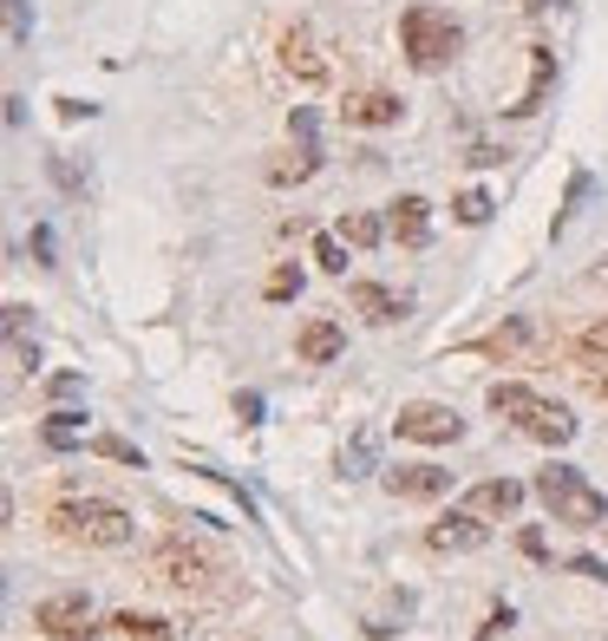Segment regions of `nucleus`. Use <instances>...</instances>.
<instances>
[{
	"mask_svg": "<svg viewBox=\"0 0 608 641\" xmlns=\"http://www.w3.org/2000/svg\"><path fill=\"white\" fill-rule=\"evenodd\" d=\"M236 413H243V426H256L262 420V393H236Z\"/></svg>",
	"mask_w": 608,
	"mask_h": 641,
	"instance_id": "72a5a7b5",
	"label": "nucleus"
},
{
	"mask_svg": "<svg viewBox=\"0 0 608 641\" xmlns=\"http://www.w3.org/2000/svg\"><path fill=\"white\" fill-rule=\"evenodd\" d=\"M321 170V144H295L288 157H275L269 164V184H308Z\"/></svg>",
	"mask_w": 608,
	"mask_h": 641,
	"instance_id": "a211bd4d",
	"label": "nucleus"
},
{
	"mask_svg": "<svg viewBox=\"0 0 608 641\" xmlns=\"http://www.w3.org/2000/svg\"><path fill=\"white\" fill-rule=\"evenodd\" d=\"M92 452H99V458H112V465H132V472H144V452H137L132 438H112V432H99V438H92Z\"/></svg>",
	"mask_w": 608,
	"mask_h": 641,
	"instance_id": "393cba45",
	"label": "nucleus"
},
{
	"mask_svg": "<svg viewBox=\"0 0 608 641\" xmlns=\"http://www.w3.org/2000/svg\"><path fill=\"white\" fill-rule=\"evenodd\" d=\"M517 504H524V485H517V478H484V485H472L477 517H511Z\"/></svg>",
	"mask_w": 608,
	"mask_h": 641,
	"instance_id": "dca6fc26",
	"label": "nucleus"
},
{
	"mask_svg": "<svg viewBox=\"0 0 608 641\" xmlns=\"http://www.w3.org/2000/svg\"><path fill=\"white\" fill-rule=\"evenodd\" d=\"M340 472H347V478H367V472H373V432H353V445H347Z\"/></svg>",
	"mask_w": 608,
	"mask_h": 641,
	"instance_id": "a878e982",
	"label": "nucleus"
},
{
	"mask_svg": "<svg viewBox=\"0 0 608 641\" xmlns=\"http://www.w3.org/2000/svg\"><path fill=\"white\" fill-rule=\"evenodd\" d=\"M511 622H517L511 609H491V616H484V629H477V641H497L504 629H511Z\"/></svg>",
	"mask_w": 608,
	"mask_h": 641,
	"instance_id": "473e14b6",
	"label": "nucleus"
},
{
	"mask_svg": "<svg viewBox=\"0 0 608 641\" xmlns=\"http://www.w3.org/2000/svg\"><path fill=\"white\" fill-rule=\"evenodd\" d=\"M484 400H491L497 420H511V426L524 432V438H537V445H569V438H576V420H569L556 400H543V393H530V386H517V380H497Z\"/></svg>",
	"mask_w": 608,
	"mask_h": 641,
	"instance_id": "f03ea898",
	"label": "nucleus"
},
{
	"mask_svg": "<svg viewBox=\"0 0 608 641\" xmlns=\"http://www.w3.org/2000/svg\"><path fill=\"white\" fill-rule=\"evenodd\" d=\"M340 236H347V242H353V249H373V242H380V236H393V229H387V223H380V216L353 210V216H340Z\"/></svg>",
	"mask_w": 608,
	"mask_h": 641,
	"instance_id": "5701e85b",
	"label": "nucleus"
},
{
	"mask_svg": "<svg viewBox=\"0 0 608 641\" xmlns=\"http://www.w3.org/2000/svg\"><path fill=\"white\" fill-rule=\"evenodd\" d=\"M216 576H223V564H216L209 550H197L190 537H171V544L157 550V582H171V589H184V596H209Z\"/></svg>",
	"mask_w": 608,
	"mask_h": 641,
	"instance_id": "39448f33",
	"label": "nucleus"
},
{
	"mask_svg": "<svg viewBox=\"0 0 608 641\" xmlns=\"http://www.w3.org/2000/svg\"><path fill=\"white\" fill-rule=\"evenodd\" d=\"M569 570H576V576H596V582H602V564H596V557H569Z\"/></svg>",
	"mask_w": 608,
	"mask_h": 641,
	"instance_id": "c9c22d12",
	"label": "nucleus"
},
{
	"mask_svg": "<svg viewBox=\"0 0 608 641\" xmlns=\"http://www.w3.org/2000/svg\"><path fill=\"white\" fill-rule=\"evenodd\" d=\"M524 557H537V564H543V557H549V544H543V530H524Z\"/></svg>",
	"mask_w": 608,
	"mask_h": 641,
	"instance_id": "f704fd0d",
	"label": "nucleus"
},
{
	"mask_svg": "<svg viewBox=\"0 0 608 641\" xmlns=\"http://www.w3.org/2000/svg\"><path fill=\"white\" fill-rule=\"evenodd\" d=\"M400 438H412V445H452L458 432H465V420L452 413V406H439V400H412V406H400Z\"/></svg>",
	"mask_w": 608,
	"mask_h": 641,
	"instance_id": "0eeeda50",
	"label": "nucleus"
},
{
	"mask_svg": "<svg viewBox=\"0 0 608 641\" xmlns=\"http://www.w3.org/2000/svg\"><path fill=\"white\" fill-rule=\"evenodd\" d=\"M288 132H295V144H321V138H315V112H308V105L288 112Z\"/></svg>",
	"mask_w": 608,
	"mask_h": 641,
	"instance_id": "2f4dec72",
	"label": "nucleus"
},
{
	"mask_svg": "<svg viewBox=\"0 0 608 641\" xmlns=\"http://www.w3.org/2000/svg\"><path fill=\"white\" fill-rule=\"evenodd\" d=\"M589 386H596V393H608V380H589Z\"/></svg>",
	"mask_w": 608,
	"mask_h": 641,
	"instance_id": "e433bc0d",
	"label": "nucleus"
},
{
	"mask_svg": "<svg viewBox=\"0 0 608 641\" xmlns=\"http://www.w3.org/2000/svg\"><path fill=\"white\" fill-rule=\"evenodd\" d=\"M387 229H393V242H405V249H425V242H432V204H425V197H400L393 216H387Z\"/></svg>",
	"mask_w": 608,
	"mask_h": 641,
	"instance_id": "ddd939ff",
	"label": "nucleus"
},
{
	"mask_svg": "<svg viewBox=\"0 0 608 641\" xmlns=\"http://www.w3.org/2000/svg\"><path fill=\"white\" fill-rule=\"evenodd\" d=\"M53 177H60V190H66V197H85V177H79V164H72V157H53Z\"/></svg>",
	"mask_w": 608,
	"mask_h": 641,
	"instance_id": "7c9ffc66",
	"label": "nucleus"
},
{
	"mask_svg": "<svg viewBox=\"0 0 608 641\" xmlns=\"http://www.w3.org/2000/svg\"><path fill=\"white\" fill-rule=\"evenodd\" d=\"M549 85H556V53H549V46H530V92L511 105V118H530V112H543Z\"/></svg>",
	"mask_w": 608,
	"mask_h": 641,
	"instance_id": "2eb2a0df",
	"label": "nucleus"
},
{
	"mask_svg": "<svg viewBox=\"0 0 608 641\" xmlns=\"http://www.w3.org/2000/svg\"><path fill=\"white\" fill-rule=\"evenodd\" d=\"M387 492L393 498H412V504H432L452 492V472H439V465H393L387 472Z\"/></svg>",
	"mask_w": 608,
	"mask_h": 641,
	"instance_id": "1a4fd4ad",
	"label": "nucleus"
},
{
	"mask_svg": "<svg viewBox=\"0 0 608 641\" xmlns=\"http://www.w3.org/2000/svg\"><path fill=\"white\" fill-rule=\"evenodd\" d=\"M589 197H596V177H589V170H569V197H563V210H556V223H549V236H563Z\"/></svg>",
	"mask_w": 608,
	"mask_h": 641,
	"instance_id": "412c9836",
	"label": "nucleus"
},
{
	"mask_svg": "<svg viewBox=\"0 0 608 641\" xmlns=\"http://www.w3.org/2000/svg\"><path fill=\"white\" fill-rule=\"evenodd\" d=\"M315 262H321L328 276H347V236H340V229H321V236H315Z\"/></svg>",
	"mask_w": 608,
	"mask_h": 641,
	"instance_id": "b1692460",
	"label": "nucleus"
},
{
	"mask_svg": "<svg viewBox=\"0 0 608 641\" xmlns=\"http://www.w3.org/2000/svg\"><path fill=\"white\" fill-rule=\"evenodd\" d=\"M47 530L60 544H85V550H125L137 537L132 510L125 504H105V498H66L47 510Z\"/></svg>",
	"mask_w": 608,
	"mask_h": 641,
	"instance_id": "f257e3e1",
	"label": "nucleus"
},
{
	"mask_svg": "<svg viewBox=\"0 0 608 641\" xmlns=\"http://www.w3.org/2000/svg\"><path fill=\"white\" fill-rule=\"evenodd\" d=\"M400 46L412 72H439L458 60V46H465V27L445 13V7H405L400 13Z\"/></svg>",
	"mask_w": 608,
	"mask_h": 641,
	"instance_id": "20e7f679",
	"label": "nucleus"
},
{
	"mask_svg": "<svg viewBox=\"0 0 608 641\" xmlns=\"http://www.w3.org/2000/svg\"><path fill=\"white\" fill-rule=\"evenodd\" d=\"M347 301H353V308H360L373 328H393L405 308H412V301H405V294H393L387 282H353V288H347Z\"/></svg>",
	"mask_w": 608,
	"mask_h": 641,
	"instance_id": "f8f14e48",
	"label": "nucleus"
},
{
	"mask_svg": "<svg viewBox=\"0 0 608 641\" xmlns=\"http://www.w3.org/2000/svg\"><path fill=\"white\" fill-rule=\"evenodd\" d=\"M262 294H269V301H288V294H301V269H288V262H281V269L269 276V288H262Z\"/></svg>",
	"mask_w": 608,
	"mask_h": 641,
	"instance_id": "c756f323",
	"label": "nucleus"
},
{
	"mask_svg": "<svg viewBox=\"0 0 608 641\" xmlns=\"http://www.w3.org/2000/svg\"><path fill=\"white\" fill-rule=\"evenodd\" d=\"M27 256H33L40 269H60V242H53V229H47V223H33V236H27Z\"/></svg>",
	"mask_w": 608,
	"mask_h": 641,
	"instance_id": "bb28decb",
	"label": "nucleus"
},
{
	"mask_svg": "<svg viewBox=\"0 0 608 641\" xmlns=\"http://www.w3.org/2000/svg\"><path fill=\"white\" fill-rule=\"evenodd\" d=\"M537 498L549 504V517L556 524H569V530H608V498L576 472V465H543L537 472Z\"/></svg>",
	"mask_w": 608,
	"mask_h": 641,
	"instance_id": "7ed1b4c3",
	"label": "nucleus"
},
{
	"mask_svg": "<svg viewBox=\"0 0 608 641\" xmlns=\"http://www.w3.org/2000/svg\"><path fill=\"white\" fill-rule=\"evenodd\" d=\"M281 66L295 72L301 85H321V79H328V60H321V40H315L308 27H288V33H281Z\"/></svg>",
	"mask_w": 608,
	"mask_h": 641,
	"instance_id": "9d476101",
	"label": "nucleus"
},
{
	"mask_svg": "<svg viewBox=\"0 0 608 641\" xmlns=\"http://www.w3.org/2000/svg\"><path fill=\"white\" fill-rule=\"evenodd\" d=\"M27 33H33V0H7V40L27 46Z\"/></svg>",
	"mask_w": 608,
	"mask_h": 641,
	"instance_id": "cd10ccee",
	"label": "nucleus"
},
{
	"mask_svg": "<svg viewBox=\"0 0 608 641\" xmlns=\"http://www.w3.org/2000/svg\"><path fill=\"white\" fill-rule=\"evenodd\" d=\"M112 629H118L125 641H177V629H171L164 616H137V609H118Z\"/></svg>",
	"mask_w": 608,
	"mask_h": 641,
	"instance_id": "6ab92c4d",
	"label": "nucleus"
},
{
	"mask_svg": "<svg viewBox=\"0 0 608 641\" xmlns=\"http://www.w3.org/2000/svg\"><path fill=\"white\" fill-rule=\"evenodd\" d=\"M452 210H458V223H491V210H497V204H491V197H484V190H465V197H458V204H452Z\"/></svg>",
	"mask_w": 608,
	"mask_h": 641,
	"instance_id": "c85d7f7f",
	"label": "nucleus"
},
{
	"mask_svg": "<svg viewBox=\"0 0 608 641\" xmlns=\"http://www.w3.org/2000/svg\"><path fill=\"white\" fill-rule=\"evenodd\" d=\"M425 544L439 550V557H472L491 544V524L477 517V510H452V517H439L432 530H425Z\"/></svg>",
	"mask_w": 608,
	"mask_h": 641,
	"instance_id": "6e6552de",
	"label": "nucleus"
},
{
	"mask_svg": "<svg viewBox=\"0 0 608 641\" xmlns=\"http://www.w3.org/2000/svg\"><path fill=\"white\" fill-rule=\"evenodd\" d=\"M576 366H583L589 380H608V314L576 334Z\"/></svg>",
	"mask_w": 608,
	"mask_h": 641,
	"instance_id": "f3484780",
	"label": "nucleus"
},
{
	"mask_svg": "<svg viewBox=\"0 0 608 641\" xmlns=\"http://www.w3.org/2000/svg\"><path fill=\"white\" fill-rule=\"evenodd\" d=\"M40 438H47L53 452H72V445H92V438H85V413H72V406H60V413H53V420L40 426Z\"/></svg>",
	"mask_w": 608,
	"mask_h": 641,
	"instance_id": "aec40b11",
	"label": "nucleus"
},
{
	"mask_svg": "<svg viewBox=\"0 0 608 641\" xmlns=\"http://www.w3.org/2000/svg\"><path fill=\"white\" fill-rule=\"evenodd\" d=\"M33 629L47 641H92V602L79 596V589H60V596H40L33 602Z\"/></svg>",
	"mask_w": 608,
	"mask_h": 641,
	"instance_id": "423d86ee",
	"label": "nucleus"
},
{
	"mask_svg": "<svg viewBox=\"0 0 608 641\" xmlns=\"http://www.w3.org/2000/svg\"><path fill=\"white\" fill-rule=\"evenodd\" d=\"M340 112H347V125H373V132H380V125H400L405 105L393 99V92H353Z\"/></svg>",
	"mask_w": 608,
	"mask_h": 641,
	"instance_id": "4468645a",
	"label": "nucleus"
},
{
	"mask_svg": "<svg viewBox=\"0 0 608 641\" xmlns=\"http://www.w3.org/2000/svg\"><path fill=\"white\" fill-rule=\"evenodd\" d=\"M295 354L308 360V366H328V360H340V354H347V334H340V321L315 314V321L295 334Z\"/></svg>",
	"mask_w": 608,
	"mask_h": 641,
	"instance_id": "9b49d317",
	"label": "nucleus"
},
{
	"mask_svg": "<svg viewBox=\"0 0 608 641\" xmlns=\"http://www.w3.org/2000/svg\"><path fill=\"white\" fill-rule=\"evenodd\" d=\"M524 341H530V321H504V328H497V334H484L477 348H484L491 360H511V354H524Z\"/></svg>",
	"mask_w": 608,
	"mask_h": 641,
	"instance_id": "4be33fe9",
	"label": "nucleus"
}]
</instances>
